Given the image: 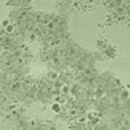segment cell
Masks as SVG:
<instances>
[{
	"label": "cell",
	"instance_id": "cell-1",
	"mask_svg": "<svg viewBox=\"0 0 130 130\" xmlns=\"http://www.w3.org/2000/svg\"><path fill=\"white\" fill-rule=\"evenodd\" d=\"M53 111H54V112H58V111H59V105H58V104H54V105H53Z\"/></svg>",
	"mask_w": 130,
	"mask_h": 130
}]
</instances>
